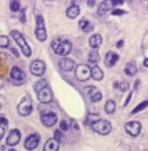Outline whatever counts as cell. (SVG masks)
<instances>
[{"label": "cell", "mask_w": 148, "mask_h": 151, "mask_svg": "<svg viewBox=\"0 0 148 151\" xmlns=\"http://www.w3.org/2000/svg\"><path fill=\"white\" fill-rule=\"evenodd\" d=\"M40 135L37 133H34L32 135L27 136L24 140V148L27 150H34L39 146L40 143Z\"/></svg>", "instance_id": "cell-13"}, {"label": "cell", "mask_w": 148, "mask_h": 151, "mask_svg": "<svg viewBox=\"0 0 148 151\" xmlns=\"http://www.w3.org/2000/svg\"><path fill=\"white\" fill-rule=\"evenodd\" d=\"M131 96H132V92H130V93H129V96H128V97H127V101H125V104H124V106H126L127 104H128V103L129 101H130V99H131Z\"/></svg>", "instance_id": "cell-37"}, {"label": "cell", "mask_w": 148, "mask_h": 151, "mask_svg": "<svg viewBox=\"0 0 148 151\" xmlns=\"http://www.w3.org/2000/svg\"><path fill=\"white\" fill-rule=\"evenodd\" d=\"M20 138H22V134H20L19 130L12 129L8 133V136L6 138V144L8 146H15L19 143Z\"/></svg>", "instance_id": "cell-14"}, {"label": "cell", "mask_w": 148, "mask_h": 151, "mask_svg": "<svg viewBox=\"0 0 148 151\" xmlns=\"http://www.w3.org/2000/svg\"><path fill=\"white\" fill-rule=\"evenodd\" d=\"M18 19L22 24H25L27 22V17H25V9H22L19 12V16H18Z\"/></svg>", "instance_id": "cell-33"}, {"label": "cell", "mask_w": 148, "mask_h": 151, "mask_svg": "<svg viewBox=\"0 0 148 151\" xmlns=\"http://www.w3.org/2000/svg\"><path fill=\"white\" fill-rule=\"evenodd\" d=\"M91 77L96 81H101L103 79V72L98 65L91 67Z\"/></svg>", "instance_id": "cell-21"}, {"label": "cell", "mask_w": 148, "mask_h": 151, "mask_svg": "<svg viewBox=\"0 0 148 151\" xmlns=\"http://www.w3.org/2000/svg\"><path fill=\"white\" fill-rule=\"evenodd\" d=\"M29 71L34 76H42L44 75L46 71V64L42 60H34L29 65Z\"/></svg>", "instance_id": "cell-10"}, {"label": "cell", "mask_w": 148, "mask_h": 151, "mask_svg": "<svg viewBox=\"0 0 148 151\" xmlns=\"http://www.w3.org/2000/svg\"><path fill=\"white\" fill-rule=\"evenodd\" d=\"M0 109H1V106H0Z\"/></svg>", "instance_id": "cell-40"}, {"label": "cell", "mask_w": 148, "mask_h": 151, "mask_svg": "<svg viewBox=\"0 0 148 151\" xmlns=\"http://www.w3.org/2000/svg\"><path fill=\"white\" fill-rule=\"evenodd\" d=\"M125 13H126V11L122 10V9H120V8H115L114 10L112 11V14L115 16H121V15L125 14Z\"/></svg>", "instance_id": "cell-34"}, {"label": "cell", "mask_w": 148, "mask_h": 151, "mask_svg": "<svg viewBox=\"0 0 148 151\" xmlns=\"http://www.w3.org/2000/svg\"><path fill=\"white\" fill-rule=\"evenodd\" d=\"M60 148V142L55 138H50L44 145V151H58Z\"/></svg>", "instance_id": "cell-18"}, {"label": "cell", "mask_w": 148, "mask_h": 151, "mask_svg": "<svg viewBox=\"0 0 148 151\" xmlns=\"http://www.w3.org/2000/svg\"><path fill=\"white\" fill-rule=\"evenodd\" d=\"M119 61V55L117 53L110 51L105 56V65L107 67H112Z\"/></svg>", "instance_id": "cell-17"}, {"label": "cell", "mask_w": 148, "mask_h": 151, "mask_svg": "<svg viewBox=\"0 0 148 151\" xmlns=\"http://www.w3.org/2000/svg\"><path fill=\"white\" fill-rule=\"evenodd\" d=\"M116 6L113 3V0H105L99 4L98 8V14L99 16H103L106 15L111 9H113Z\"/></svg>", "instance_id": "cell-15"}, {"label": "cell", "mask_w": 148, "mask_h": 151, "mask_svg": "<svg viewBox=\"0 0 148 151\" xmlns=\"http://www.w3.org/2000/svg\"><path fill=\"white\" fill-rule=\"evenodd\" d=\"M137 70H138L137 65H136L135 62H133V61L127 63L126 66H125V68H124L125 73H126L128 76H134L136 73H137Z\"/></svg>", "instance_id": "cell-22"}, {"label": "cell", "mask_w": 148, "mask_h": 151, "mask_svg": "<svg viewBox=\"0 0 148 151\" xmlns=\"http://www.w3.org/2000/svg\"><path fill=\"white\" fill-rule=\"evenodd\" d=\"M9 46V39L6 36H0V48H7Z\"/></svg>", "instance_id": "cell-31"}, {"label": "cell", "mask_w": 148, "mask_h": 151, "mask_svg": "<svg viewBox=\"0 0 148 151\" xmlns=\"http://www.w3.org/2000/svg\"><path fill=\"white\" fill-rule=\"evenodd\" d=\"M116 111V103L113 99H108L105 104V111L108 115H112Z\"/></svg>", "instance_id": "cell-27"}, {"label": "cell", "mask_w": 148, "mask_h": 151, "mask_svg": "<svg viewBox=\"0 0 148 151\" xmlns=\"http://www.w3.org/2000/svg\"><path fill=\"white\" fill-rule=\"evenodd\" d=\"M123 45H124V41L123 40L119 41L117 43V48H122V47H123Z\"/></svg>", "instance_id": "cell-38"}, {"label": "cell", "mask_w": 148, "mask_h": 151, "mask_svg": "<svg viewBox=\"0 0 148 151\" xmlns=\"http://www.w3.org/2000/svg\"><path fill=\"white\" fill-rule=\"evenodd\" d=\"M10 36L12 37V39L15 41V43L17 44L18 47L20 48L22 54H24L25 57H31L32 56V48L29 47V45L27 44V42L24 37V35H22L20 32L13 29V31L10 32Z\"/></svg>", "instance_id": "cell-3"}, {"label": "cell", "mask_w": 148, "mask_h": 151, "mask_svg": "<svg viewBox=\"0 0 148 151\" xmlns=\"http://www.w3.org/2000/svg\"><path fill=\"white\" fill-rule=\"evenodd\" d=\"M54 138L57 139L59 142H61V141L63 140V133H62V130L61 129L56 130V131L54 132Z\"/></svg>", "instance_id": "cell-32"}, {"label": "cell", "mask_w": 148, "mask_h": 151, "mask_svg": "<svg viewBox=\"0 0 148 151\" xmlns=\"http://www.w3.org/2000/svg\"><path fill=\"white\" fill-rule=\"evenodd\" d=\"M79 14H80L79 6L76 5V4H74V3L71 4L66 10V16L68 18H70V19H74V18H76Z\"/></svg>", "instance_id": "cell-19"}, {"label": "cell", "mask_w": 148, "mask_h": 151, "mask_svg": "<svg viewBox=\"0 0 148 151\" xmlns=\"http://www.w3.org/2000/svg\"><path fill=\"white\" fill-rule=\"evenodd\" d=\"M91 128L96 133L99 134L101 136H106V135H108L112 131L113 127H112V124H111L107 120H101L99 119L98 121L94 122L93 124L91 125Z\"/></svg>", "instance_id": "cell-5"}, {"label": "cell", "mask_w": 148, "mask_h": 151, "mask_svg": "<svg viewBox=\"0 0 148 151\" xmlns=\"http://www.w3.org/2000/svg\"><path fill=\"white\" fill-rule=\"evenodd\" d=\"M99 60V53L98 51V49L92 48L91 50V52L88 53V61L91 63H96Z\"/></svg>", "instance_id": "cell-26"}, {"label": "cell", "mask_w": 148, "mask_h": 151, "mask_svg": "<svg viewBox=\"0 0 148 151\" xmlns=\"http://www.w3.org/2000/svg\"><path fill=\"white\" fill-rule=\"evenodd\" d=\"M129 83L126 82V81H121V82H118V81H116L114 83V87L116 89H119L121 90V91H127V90L129 89Z\"/></svg>", "instance_id": "cell-28"}, {"label": "cell", "mask_w": 148, "mask_h": 151, "mask_svg": "<svg viewBox=\"0 0 148 151\" xmlns=\"http://www.w3.org/2000/svg\"><path fill=\"white\" fill-rule=\"evenodd\" d=\"M94 4H96V0H87V5L89 7H93Z\"/></svg>", "instance_id": "cell-36"}, {"label": "cell", "mask_w": 148, "mask_h": 151, "mask_svg": "<svg viewBox=\"0 0 148 151\" xmlns=\"http://www.w3.org/2000/svg\"><path fill=\"white\" fill-rule=\"evenodd\" d=\"M51 47L57 55L65 57L70 54V52L72 51V43L69 40H61L57 38L52 41Z\"/></svg>", "instance_id": "cell-2"}, {"label": "cell", "mask_w": 148, "mask_h": 151, "mask_svg": "<svg viewBox=\"0 0 148 151\" xmlns=\"http://www.w3.org/2000/svg\"><path fill=\"white\" fill-rule=\"evenodd\" d=\"M8 127V121L4 117H0V140L4 137Z\"/></svg>", "instance_id": "cell-23"}, {"label": "cell", "mask_w": 148, "mask_h": 151, "mask_svg": "<svg viewBox=\"0 0 148 151\" xmlns=\"http://www.w3.org/2000/svg\"><path fill=\"white\" fill-rule=\"evenodd\" d=\"M99 119H101V117H99L98 114L91 113V114H88V115L86 116V118H85V123H84V124L85 125H88V126L91 127L94 122L98 121Z\"/></svg>", "instance_id": "cell-25"}, {"label": "cell", "mask_w": 148, "mask_h": 151, "mask_svg": "<svg viewBox=\"0 0 148 151\" xmlns=\"http://www.w3.org/2000/svg\"><path fill=\"white\" fill-rule=\"evenodd\" d=\"M59 65L60 68L66 72L72 71L75 68V62H74V60L70 59V58H62L59 61Z\"/></svg>", "instance_id": "cell-16"}, {"label": "cell", "mask_w": 148, "mask_h": 151, "mask_svg": "<svg viewBox=\"0 0 148 151\" xmlns=\"http://www.w3.org/2000/svg\"><path fill=\"white\" fill-rule=\"evenodd\" d=\"M143 64H144V66H145V67H148V58H146V59L144 60Z\"/></svg>", "instance_id": "cell-39"}, {"label": "cell", "mask_w": 148, "mask_h": 151, "mask_svg": "<svg viewBox=\"0 0 148 151\" xmlns=\"http://www.w3.org/2000/svg\"><path fill=\"white\" fill-rule=\"evenodd\" d=\"M57 121H58V117L54 111H47V113L41 114V122L45 127L51 128L55 126Z\"/></svg>", "instance_id": "cell-9"}, {"label": "cell", "mask_w": 148, "mask_h": 151, "mask_svg": "<svg viewBox=\"0 0 148 151\" xmlns=\"http://www.w3.org/2000/svg\"><path fill=\"white\" fill-rule=\"evenodd\" d=\"M141 124L137 121H132V122H129L125 125V130L126 132L132 137H137L140 134L141 132Z\"/></svg>", "instance_id": "cell-12"}, {"label": "cell", "mask_w": 148, "mask_h": 151, "mask_svg": "<svg viewBox=\"0 0 148 151\" xmlns=\"http://www.w3.org/2000/svg\"><path fill=\"white\" fill-rule=\"evenodd\" d=\"M9 8H10V10L13 11V12H17V11H18L20 8L19 1H18V0H11L10 4H9Z\"/></svg>", "instance_id": "cell-30"}, {"label": "cell", "mask_w": 148, "mask_h": 151, "mask_svg": "<svg viewBox=\"0 0 148 151\" xmlns=\"http://www.w3.org/2000/svg\"><path fill=\"white\" fill-rule=\"evenodd\" d=\"M34 89L38 96V99L42 104H50L53 101V91L46 79H40L37 81Z\"/></svg>", "instance_id": "cell-1"}, {"label": "cell", "mask_w": 148, "mask_h": 151, "mask_svg": "<svg viewBox=\"0 0 148 151\" xmlns=\"http://www.w3.org/2000/svg\"><path fill=\"white\" fill-rule=\"evenodd\" d=\"M34 36L39 42H45L48 38L47 29H46L44 17L40 14L36 16V29H34Z\"/></svg>", "instance_id": "cell-4"}, {"label": "cell", "mask_w": 148, "mask_h": 151, "mask_svg": "<svg viewBox=\"0 0 148 151\" xmlns=\"http://www.w3.org/2000/svg\"><path fill=\"white\" fill-rule=\"evenodd\" d=\"M123 1H124V0H123Z\"/></svg>", "instance_id": "cell-41"}, {"label": "cell", "mask_w": 148, "mask_h": 151, "mask_svg": "<svg viewBox=\"0 0 148 151\" xmlns=\"http://www.w3.org/2000/svg\"><path fill=\"white\" fill-rule=\"evenodd\" d=\"M88 43L91 48L98 49L101 45V43H103V38H101V36L99 34H93L89 38Z\"/></svg>", "instance_id": "cell-20"}, {"label": "cell", "mask_w": 148, "mask_h": 151, "mask_svg": "<svg viewBox=\"0 0 148 151\" xmlns=\"http://www.w3.org/2000/svg\"><path fill=\"white\" fill-rule=\"evenodd\" d=\"M147 106H148V101H142V103L138 104V106H136V108L131 111V114H132V115H135V114L139 113V111H143V110H144V109H146Z\"/></svg>", "instance_id": "cell-29"}, {"label": "cell", "mask_w": 148, "mask_h": 151, "mask_svg": "<svg viewBox=\"0 0 148 151\" xmlns=\"http://www.w3.org/2000/svg\"><path fill=\"white\" fill-rule=\"evenodd\" d=\"M79 27L85 32H91L92 29H93L92 24L87 19H85V18H83V19H81L79 22Z\"/></svg>", "instance_id": "cell-24"}, {"label": "cell", "mask_w": 148, "mask_h": 151, "mask_svg": "<svg viewBox=\"0 0 148 151\" xmlns=\"http://www.w3.org/2000/svg\"><path fill=\"white\" fill-rule=\"evenodd\" d=\"M75 77L81 82L87 81L91 77V68L85 64L77 65L75 68Z\"/></svg>", "instance_id": "cell-7"}, {"label": "cell", "mask_w": 148, "mask_h": 151, "mask_svg": "<svg viewBox=\"0 0 148 151\" xmlns=\"http://www.w3.org/2000/svg\"><path fill=\"white\" fill-rule=\"evenodd\" d=\"M17 111L22 117H27L29 114H32V111H33V101H32L31 96H25L22 97V99L17 106Z\"/></svg>", "instance_id": "cell-6"}, {"label": "cell", "mask_w": 148, "mask_h": 151, "mask_svg": "<svg viewBox=\"0 0 148 151\" xmlns=\"http://www.w3.org/2000/svg\"><path fill=\"white\" fill-rule=\"evenodd\" d=\"M60 129H61L62 131H64V132L68 131V130H69V126H68V124H67L66 121L62 120L61 122H60Z\"/></svg>", "instance_id": "cell-35"}, {"label": "cell", "mask_w": 148, "mask_h": 151, "mask_svg": "<svg viewBox=\"0 0 148 151\" xmlns=\"http://www.w3.org/2000/svg\"><path fill=\"white\" fill-rule=\"evenodd\" d=\"M84 94L89 99L91 103H98L103 99V94L98 90V87L93 86V85H88V86L84 87Z\"/></svg>", "instance_id": "cell-8"}, {"label": "cell", "mask_w": 148, "mask_h": 151, "mask_svg": "<svg viewBox=\"0 0 148 151\" xmlns=\"http://www.w3.org/2000/svg\"><path fill=\"white\" fill-rule=\"evenodd\" d=\"M10 78L11 80L13 81V83L17 85H20L24 82V78H25V75H24V72L19 68V67H12L10 71Z\"/></svg>", "instance_id": "cell-11"}]
</instances>
